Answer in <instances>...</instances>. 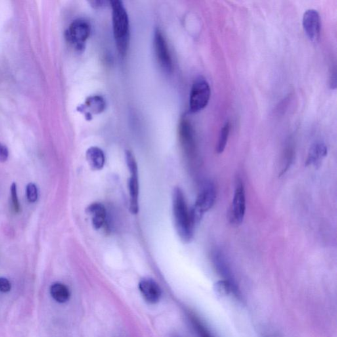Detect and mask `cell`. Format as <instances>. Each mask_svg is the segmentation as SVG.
Segmentation results:
<instances>
[{"instance_id":"obj_23","label":"cell","mask_w":337,"mask_h":337,"mask_svg":"<svg viewBox=\"0 0 337 337\" xmlns=\"http://www.w3.org/2000/svg\"><path fill=\"white\" fill-rule=\"evenodd\" d=\"M9 157V151L7 146L0 142V161L6 162Z\"/></svg>"},{"instance_id":"obj_16","label":"cell","mask_w":337,"mask_h":337,"mask_svg":"<svg viewBox=\"0 0 337 337\" xmlns=\"http://www.w3.org/2000/svg\"><path fill=\"white\" fill-rule=\"evenodd\" d=\"M214 290L216 294L221 296H230L233 295L237 298L240 297L239 290L238 289L237 284L233 282L221 280L214 284Z\"/></svg>"},{"instance_id":"obj_8","label":"cell","mask_w":337,"mask_h":337,"mask_svg":"<svg viewBox=\"0 0 337 337\" xmlns=\"http://www.w3.org/2000/svg\"><path fill=\"white\" fill-rule=\"evenodd\" d=\"M181 146L186 156L194 159L197 156V144L193 126L187 119H183L179 126Z\"/></svg>"},{"instance_id":"obj_5","label":"cell","mask_w":337,"mask_h":337,"mask_svg":"<svg viewBox=\"0 0 337 337\" xmlns=\"http://www.w3.org/2000/svg\"><path fill=\"white\" fill-rule=\"evenodd\" d=\"M126 165L130 176L128 181V192L130 195V211L132 214L138 212L139 182L138 165L135 157L131 151H126Z\"/></svg>"},{"instance_id":"obj_13","label":"cell","mask_w":337,"mask_h":337,"mask_svg":"<svg viewBox=\"0 0 337 337\" xmlns=\"http://www.w3.org/2000/svg\"><path fill=\"white\" fill-rule=\"evenodd\" d=\"M87 213L91 217L92 223L96 229H100L106 220V210L101 203L90 204L87 208Z\"/></svg>"},{"instance_id":"obj_2","label":"cell","mask_w":337,"mask_h":337,"mask_svg":"<svg viewBox=\"0 0 337 337\" xmlns=\"http://www.w3.org/2000/svg\"><path fill=\"white\" fill-rule=\"evenodd\" d=\"M112 10L113 34L120 54L125 55L129 42V20L123 4L119 0L109 2Z\"/></svg>"},{"instance_id":"obj_1","label":"cell","mask_w":337,"mask_h":337,"mask_svg":"<svg viewBox=\"0 0 337 337\" xmlns=\"http://www.w3.org/2000/svg\"><path fill=\"white\" fill-rule=\"evenodd\" d=\"M172 202L175 225L179 237L185 242H191L193 239L195 225L184 193L179 187H176L173 192Z\"/></svg>"},{"instance_id":"obj_19","label":"cell","mask_w":337,"mask_h":337,"mask_svg":"<svg viewBox=\"0 0 337 337\" xmlns=\"http://www.w3.org/2000/svg\"><path fill=\"white\" fill-rule=\"evenodd\" d=\"M231 125L229 122H226L221 129L220 135H219L218 144H217L216 151L220 154L223 153L226 147L227 141L230 133Z\"/></svg>"},{"instance_id":"obj_21","label":"cell","mask_w":337,"mask_h":337,"mask_svg":"<svg viewBox=\"0 0 337 337\" xmlns=\"http://www.w3.org/2000/svg\"><path fill=\"white\" fill-rule=\"evenodd\" d=\"M11 197H12V206L15 212L19 213L21 210L20 202H19L17 185L14 183L11 186Z\"/></svg>"},{"instance_id":"obj_24","label":"cell","mask_w":337,"mask_h":337,"mask_svg":"<svg viewBox=\"0 0 337 337\" xmlns=\"http://www.w3.org/2000/svg\"><path fill=\"white\" fill-rule=\"evenodd\" d=\"M109 2L106 1H92L90 2L92 6H93L94 8H103L104 6L107 5V4H109Z\"/></svg>"},{"instance_id":"obj_4","label":"cell","mask_w":337,"mask_h":337,"mask_svg":"<svg viewBox=\"0 0 337 337\" xmlns=\"http://www.w3.org/2000/svg\"><path fill=\"white\" fill-rule=\"evenodd\" d=\"M211 89L207 80L199 77L194 81L190 94L189 106L192 113H197L207 106L210 102Z\"/></svg>"},{"instance_id":"obj_14","label":"cell","mask_w":337,"mask_h":337,"mask_svg":"<svg viewBox=\"0 0 337 337\" xmlns=\"http://www.w3.org/2000/svg\"><path fill=\"white\" fill-rule=\"evenodd\" d=\"M86 160L92 170H102L105 164L104 151L100 147L93 146L87 149L86 153Z\"/></svg>"},{"instance_id":"obj_20","label":"cell","mask_w":337,"mask_h":337,"mask_svg":"<svg viewBox=\"0 0 337 337\" xmlns=\"http://www.w3.org/2000/svg\"><path fill=\"white\" fill-rule=\"evenodd\" d=\"M26 194L27 200L29 202L33 203L38 200L39 193L37 186L34 183H29L27 186Z\"/></svg>"},{"instance_id":"obj_17","label":"cell","mask_w":337,"mask_h":337,"mask_svg":"<svg viewBox=\"0 0 337 337\" xmlns=\"http://www.w3.org/2000/svg\"><path fill=\"white\" fill-rule=\"evenodd\" d=\"M50 294L53 298L59 303H65L70 298V291L65 284L56 283L50 287Z\"/></svg>"},{"instance_id":"obj_3","label":"cell","mask_w":337,"mask_h":337,"mask_svg":"<svg viewBox=\"0 0 337 337\" xmlns=\"http://www.w3.org/2000/svg\"><path fill=\"white\" fill-rule=\"evenodd\" d=\"M216 200V191L214 185L211 182L205 183L191 210L192 221L195 226L199 224L205 213L212 209Z\"/></svg>"},{"instance_id":"obj_9","label":"cell","mask_w":337,"mask_h":337,"mask_svg":"<svg viewBox=\"0 0 337 337\" xmlns=\"http://www.w3.org/2000/svg\"><path fill=\"white\" fill-rule=\"evenodd\" d=\"M303 28L309 41L316 43L321 35V19L317 10H307L303 16Z\"/></svg>"},{"instance_id":"obj_15","label":"cell","mask_w":337,"mask_h":337,"mask_svg":"<svg viewBox=\"0 0 337 337\" xmlns=\"http://www.w3.org/2000/svg\"><path fill=\"white\" fill-rule=\"evenodd\" d=\"M212 260L216 270L224 277V280L235 283L232 277L230 268L224 256L220 252L214 251L212 254Z\"/></svg>"},{"instance_id":"obj_12","label":"cell","mask_w":337,"mask_h":337,"mask_svg":"<svg viewBox=\"0 0 337 337\" xmlns=\"http://www.w3.org/2000/svg\"><path fill=\"white\" fill-rule=\"evenodd\" d=\"M327 147L323 142H315L309 149L305 165L306 166L319 165L322 160L327 155Z\"/></svg>"},{"instance_id":"obj_10","label":"cell","mask_w":337,"mask_h":337,"mask_svg":"<svg viewBox=\"0 0 337 337\" xmlns=\"http://www.w3.org/2000/svg\"><path fill=\"white\" fill-rule=\"evenodd\" d=\"M154 47L158 61L161 66L165 71H172L173 62L168 50L167 42L165 41L163 34L159 29H156L154 35Z\"/></svg>"},{"instance_id":"obj_18","label":"cell","mask_w":337,"mask_h":337,"mask_svg":"<svg viewBox=\"0 0 337 337\" xmlns=\"http://www.w3.org/2000/svg\"><path fill=\"white\" fill-rule=\"evenodd\" d=\"M85 108H89L92 113H100L104 110L105 104L104 99L101 96H90L85 103Z\"/></svg>"},{"instance_id":"obj_25","label":"cell","mask_w":337,"mask_h":337,"mask_svg":"<svg viewBox=\"0 0 337 337\" xmlns=\"http://www.w3.org/2000/svg\"><path fill=\"white\" fill-rule=\"evenodd\" d=\"M200 335L202 337H212V334L208 331L207 328H203L199 332Z\"/></svg>"},{"instance_id":"obj_7","label":"cell","mask_w":337,"mask_h":337,"mask_svg":"<svg viewBox=\"0 0 337 337\" xmlns=\"http://www.w3.org/2000/svg\"><path fill=\"white\" fill-rule=\"evenodd\" d=\"M246 213V196L243 183L238 179L232 202L230 220L234 225H241Z\"/></svg>"},{"instance_id":"obj_11","label":"cell","mask_w":337,"mask_h":337,"mask_svg":"<svg viewBox=\"0 0 337 337\" xmlns=\"http://www.w3.org/2000/svg\"><path fill=\"white\" fill-rule=\"evenodd\" d=\"M139 289L147 302L155 304L160 300L161 290L156 282L146 278L139 283Z\"/></svg>"},{"instance_id":"obj_22","label":"cell","mask_w":337,"mask_h":337,"mask_svg":"<svg viewBox=\"0 0 337 337\" xmlns=\"http://www.w3.org/2000/svg\"><path fill=\"white\" fill-rule=\"evenodd\" d=\"M12 289V284L8 279L5 277H0V292L6 293Z\"/></svg>"},{"instance_id":"obj_6","label":"cell","mask_w":337,"mask_h":337,"mask_svg":"<svg viewBox=\"0 0 337 337\" xmlns=\"http://www.w3.org/2000/svg\"><path fill=\"white\" fill-rule=\"evenodd\" d=\"M90 31L91 27L89 23L83 19H78L71 23L66 31L67 41L78 50H82L89 37Z\"/></svg>"}]
</instances>
